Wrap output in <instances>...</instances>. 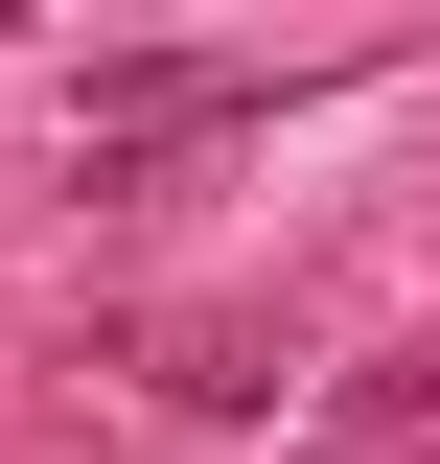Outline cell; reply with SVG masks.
Wrapping results in <instances>:
<instances>
[{
  "label": "cell",
  "mask_w": 440,
  "mask_h": 464,
  "mask_svg": "<svg viewBox=\"0 0 440 464\" xmlns=\"http://www.w3.org/2000/svg\"><path fill=\"white\" fill-rule=\"evenodd\" d=\"M186 116H255V70L163 47V70H93V140H186Z\"/></svg>",
  "instance_id": "1"
}]
</instances>
